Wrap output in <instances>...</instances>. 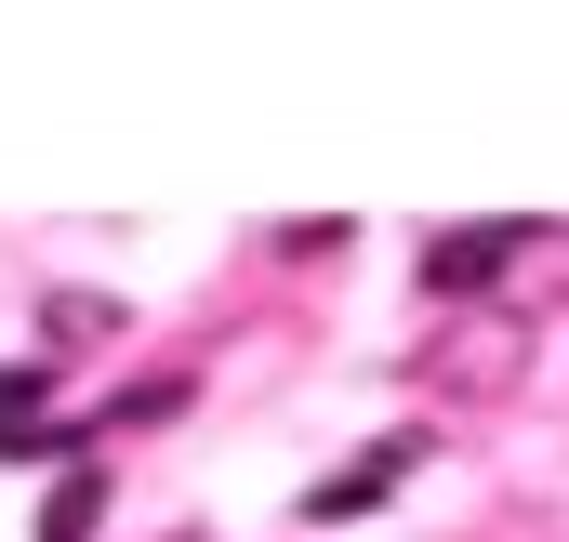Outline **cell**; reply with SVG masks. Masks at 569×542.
Instances as JSON below:
<instances>
[{
    "mask_svg": "<svg viewBox=\"0 0 569 542\" xmlns=\"http://www.w3.org/2000/svg\"><path fill=\"white\" fill-rule=\"evenodd\" d=\"M517 252H530V225H503V212H490V225H437L425 239V291L437 304H477V291L517 278Z\"/></svg>",
    "mask_w": 569,
    "mask_h": 542,
    "instance_id": "6da1fadb",
    "label": "cell"
},
{
    "mask_svg": "<svg viewBox=\"0 0 569 542\" xmlns=\"http://www.w3.org/2000/svg\"><path fill=\"white\" fill-rule=\"evenodd\" d=\"M411 463H425V423H398V436H371L358 463H331V476L305 490V516H318V530H345V516H371V503H385Z\"/></svg>",
    "mask_w": 569,
    "mask_h": 542,
    "instance_id": "7a4b0ae2",
    "label": "cell"
},
{
    "mask_svg": "<svg viewBox=\"0 0 569 542\" xmlns=\"http://www.w3.org/2000/svg\"><path fill=\"white\" fill-rule=\"evenodd\" d=\"M107 530V476H93V463H67V476H53V503H40V542H93Z\"/></svg>",
    "mask_w": 569,
    "mask_h": 542,
    "instance_id": "3957f363",
    "label": "cell"
},
{
    "mask_svg": "<svg viewBox=\"0 0 569 542\" xmlns=\"http://www.w3.org/2000/svg\"><path fill=\"white\" fill-rule=\"evenodd\" d=\"M0 450H53V371H0Z\"/></svg>",
    "mask_w": 569,
    "mask_h": 542,
    "instance_id": "277c9868",
    "label": "cell"
}]
</instances>
